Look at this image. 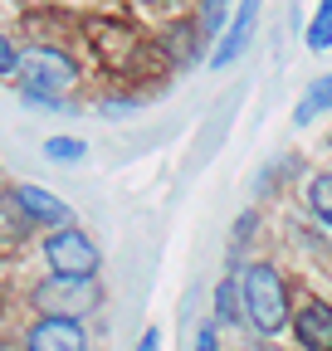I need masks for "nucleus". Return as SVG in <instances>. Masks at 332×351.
I'll return each instance as SVG.
<instances>
[{"label": "nucleus", "mask_w": 332, "mask_h": 351, "mask_svg": "<svg viewBox=\"0 0 332 351\" xmlns=\"http://www.w3.org/2000/svg\"><path fill=\"white\" fill-rule=\"evenodd\" d=\"M239 298H244V327L264 337V341H278L294 322V288H288L283 269L274 258H249L239 269Z\"/></svg>", "instance_id": "f257e3e1"}, {"label": "nucleus", "mask_w": 332, "mask_h": 351, "mask_svg": "<svg viewBox=\"0 0 332 351\" xmlns=\"http://www.w3.org/2000/svg\"><path fill=\"white\" fill-rule=\"evenodd\" d=\"M78 59L69 49H54V44H34V49H20V98H59L78 83Z\"/></svg>", "instance_id": "f03ea898"}, {"label": "nucleus", "mask_w": 332, "mask_h": 351, "mask_svg": "<svg viewBox=\"0 0 332 351\" xmlns=\"http://www.w3.org/2000/svg\"><path fill=\"white\" fill-rule=\"evenodd\" d=\"M39 254H45L49 278H83V283H98L103 254H98L93 234H83L78 225H69V230H49L45 244H39Z\"/></svg>", "instance_id": "7ed1b4c3"}, {"label": "nucleus", "mask_w": 332, "mask_h": 351, "mask_svg": "<svg viewBox=\"0 0 332 351\" xmlns=\"http://www.w3.org/2000/svg\"><path fill=\"white\" fill-rule=\"evenodd\" d=\"M29 302L39 317H83L88 322V313L103 302V293H98V283H83V278H45L29 293Z\"/></svg>", "instance_id": "20e7f679"}, {"label": "nucleus", "mask_w": 332, "mask_h": 351, "mask_svg": "<svg viewBox=\"0 0 332 351\" xmlns=\"http://www.w3.org/2000/svg\"><path fill=\"white\" fill-rule=\"evenodd\" d=\"M88 341H93V332L83 317H34L20 332L25 351H88Z\"/></svg>", "instance_id": "39448f33"}, {"label": "nucleus", "mask_w": 332, "mask_h": 351, "mask_svg": "<svg viewBox=\"0 0 332 351\" xmlns=\"http://www.w3.org/2000/svg\"><path fill=\"white\" fill-rule=\"evenodd\" d=\"M288 337L298 341V351H332V298H322V293L298 298Z\"/></svg>", "instance_id": "423d86ee"}, {"label": "nucleus", "mask_w": 332, "mask_h": 351, "mask_svg": "<svg viewBox=\"0 0 332 351\" xmlns=\"http://www.w3.org/2000/svg\"><path fill=\"white\" fill-rule=\"evenodd\" d=\"M259 10H264V0H239V10L230 15L225 34L215 39V54H211V69H230L244 49H249V39H254V25H259Z\"/></svg>", "instance_id": "0eeeda50"}, {"label": "nucleus", "mask_w": 332, "mask_h": 351, "mask_svg": "<svg viewBox=\"0 0 332 351\" xmlns=\"http://www.w3.org/2000/svg\"><path fill=\"white\" fill-rule=\"evenodd\" d=\"M15 200H20V210L29 215V225H39V230H69V225H73V205L59 200V195L45 191V186H15Z\"/></svg>", "instance_id": "6e6552de"}, {"label": "nucleus", "mask_w": 332, "mask_h": 351, "mask_svg": "<svg viewBox=\"0 0 332 351\" xmlns=\"http://www.w3.org/2000/svg\"><path fill=\"white\" fill-rule=\"evenodd\" d=\"M211 322L215 327H244V298H239V274H225L211 293Z\"/></svg>", "instance_id": "1a4fd4ad"}, {"label": "nucleus", "mask_w": 332, "mask_h": 351, "mask_svg": "<svg viewBox=\"0 0 332 351\" xmlns=\"http://www.w3.org/2000/svg\"><path fill=\"white\" fill-rule=\"evenodd\" d=\"M303 205H308V219L322 225L332 234V171H313L308 186H303Z\"/></svg>", "instance_id": "9d476101"}, {"label": "nucleus", "mask_w": 332, "mask_h": 351, "mask_svg": "<svg viewBox=\"0 0 332 351\" xmlns=\"http://www.w3.org/2000/svg\"><path fill=\"white\" fill-rule=\"evenodd\" d=\"M322 112H332V73H322V78H313V83H308L303 103L294 108V127H308V122H313V117H322Z\"/></svg>", "instance_id": "9b49d317"}, {"label": "nucleus", "mask_w": 332, "mask_h": 351, "mask_svg": "<svg viewBox=\"0 0 332 351\" xmlns=\"http://www.w3.org/2000/svg\"><path fill=\"white\" fill-rule=\"evenodd\" d=\"M29 230H34V225H29V215L20 210L15 191H5V195H0V244H20Z\"/></svg>", "instance_id": "f8f14e48"}, {"label": "nucleus", "mask_w": 332, "mask_h": 351, "mask_svg": "<svg viewBox=\"0 0 332 351\" xmlns=\"http://www.w3.org/2000/svg\"><path fill=\"white\" fill-rule=\"evenodd\" d=\"M303 44H308L313 54H327L332 49V0H318V10H313V20L303 29Z\"/></svg>", "instance_id": "ddd939ff"}, {"label": "nucleus", "mask_w": 332, "mask_h": 351, "mask_svg": "<svg viewBox=\"0 0 332 351\" xmlns=\"http://www.w3.org/2000/svg\"><path fill=\"white\" fill-rule=\"evenodd\" d=\"M225 25H230V0H200V15H195L200 39H220Z\"/></svg>", "instance_id": "4468645a"}, {"label": "nucleus", "mask_w": 332, "mask_h": 351, "mask_svg": "<svg viewBox=\"0 0 332 351\" xmlns=\"http://www.w3.org/2000/svg\"><path fill=\"white\" fill-rule=\"evenodd\" d=\"M45 156L59 161V166H78L83 156H88V142L83 137H45Z\"/></svg>", "instance_id": "2eb2a0df"}, {"label": "nucleus", "mask_w": 332, "mask_h": 351, "mask_svg": "<svg viewBox=\"0 0 332 351\" xmlns=\"http://www.w3.org/2000/svg\"><path fill=\"white\" fill-rule=\"evenodd\" d=\"M191 351H220V327H215L211 317L195 327V346H191Z\"/></svg>", "instance_id": "dca6fc26"}, {"label": "nucleus", "mask_w": 332, "mask_h": 351, "mask_svg": "<svg viewBox=\"0 0 332 351\" xmlns=\"http://www.w3.org/2000/svg\"><path fill=\"white\" fill-rule=\"evenodd\" d=\"M15 73H20V49L0 34V78H15Z\"/></svg>", "instance_id": "f3484780"}, {"label": "nucleus", "mask_w": 332, "mask_h": 351, "mask_svg": "<svg viewBox=\"0 0 332 351\" xmlns=\"http://www.w3.org/2000/svg\"><path fill=\"white\" fill-rule=\"evenodd\" d=\"M254 225H259V215H254V210H244V215L235 219V230H230V239H235V249H239V244H244L249 234H254Z\"/></svg>", "instance_id": "a211bd4d"}, {"label": "nucleus", "mask_w": 332, "mask_h": 351, "mask_svg": "<svg viewBox=\"0 0 332 351\" xmlns=\"http://www.w3.org/2000/svg\"><path fill=\"white\" fill-rule=\"evenodd\" d=\"M137 351H161V327H147L137 337Z\"/></svg>", "instance_id": "6ab92c4d"}, {"label": "nucleus", "mask_w": 332, "mask_h": 351, "mask_svg": "<svg viewBox=\"0 0 332 351\" xmlns=\"http://www.w3.org/2000/svg\"><path fill=\"white\" fill-rule=\"evenodd\" d=\"M98 112H103V117H132V112H137V103H103Z\"/></svg>", "instance_id": "aec40b11"}]
</instances>
